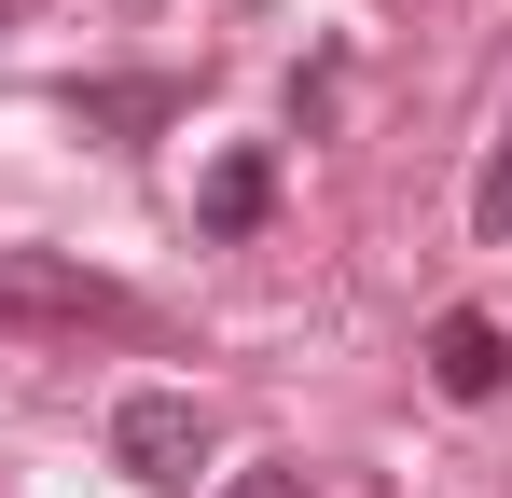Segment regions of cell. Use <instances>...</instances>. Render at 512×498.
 Masks as SVG:
<instances>
[{
	"instance_id": "cell-5",
	"label": "cell",
	"mask_w": 512,
	"mask_h": 498,
	"mask_svg": "<svg viewBox=\"0 0 512 498\" xmlns=\"http://www.w3.org/2000/svg\"><path fill=\"white\" fill-rule=\"evenodd\" d=\"M167 111H180L167 83H97L84 97V125H167Z\"/></svg>"
},
{
	"instance_id": "cell-3",
	"label": "cell",
	"mask_w": 512,
	"mask_h": 498,
	"mask_svg": "<svg viewBox=\"0 0 512 498\" xmlns=\"http://www.w3.org/2000/svg\"><path fill=\"white\" fill-rule=\"evenodd\" d=\"M429 388H443V402H499L512 388V332L485 319V305H443V319H429Z\"/></svg>"
},
{
	"instance_id": "cell-1",
	"label": "cell",
	"mask_w": 512,
	"mask_h": 498,
	"mask_svg": "<svg viewBox=\"0 0 512 498\" xmlns=\"http://www.w3.org/2000/svg\"><path fill=\"white\" fill-rule=\"evenodd\" d=\"M0 319H56V332H153V305L97 263H56V249H0Z\"/></svg>"
},
{
	"instance_id": "cell-8",
	"label": "cell",
	"mask_w": 512,
	"mask_h": 498,
	"mask_svg": "<svg viewBox=\"0 0 512 498\" xmlns=\"http://www.w3.org/2000/svg\"><path fill=\"white\" fill-rule=\"evenodd\" d=\"M0 14H14V0H0Z\"/></svg>"
},
{
	"instance_id": "cell-4",
	"label": "cell",
	"mask_w": 512,
	"mask_h": 498,
	"mask_svg": "<svg viewBox=\"0 0 512 498\" xmlns=\"http://www.w3.org/2000/svg\"><path fill=\"white\" fill-rule=\"evenodd\" d=\"M263 208H277V166H263V153H222V166H208V236H250Z\"/></svg>"
},
{
	"instance_id": "cell-6",
	"label": "cell",
	"mask_w": 512,
	"mask_h": 498,
	"mask_svg": "<svg viewBox=\"0 0 512 498\" xmlns=\"http://www.w3.org/2000/svg\"><path fill=\"white\" fill-rule=\"evenodd\" d=\"M471 236H512V125H499V153H485V180H471Z\"/></svg>"
},
{
	"instance_id": "cell-2",
	"label": "cell",
	"mask_w": 512,
	"mask_h": 498,
	"mask_svg": "<svg viewBox=\"0 0 512 498\" xmlns=\"http://www.w3.org/2000/svg\"><path fill=\"white\" fill-rule=\"evenodd\" d=\"M111 471L125 485H194L208 471V402L194 388H125L111 402Z\"/></svg>"
},
{
	"instance_id": "cell-7",
	"label": "cell",
	"mask_w": 512,
	"mask_h": 498,
	"mask_svg": "<svg viewBox=\"0 0 512 498\" xmlns=\"http://www.w3.org/2000/svg\"><path fill=\"white\" fill-rule=\"evenodd\" d=\"M222 498H305V471H291V457H263V471H236Z\"/></svg>"
}]
</instances>
